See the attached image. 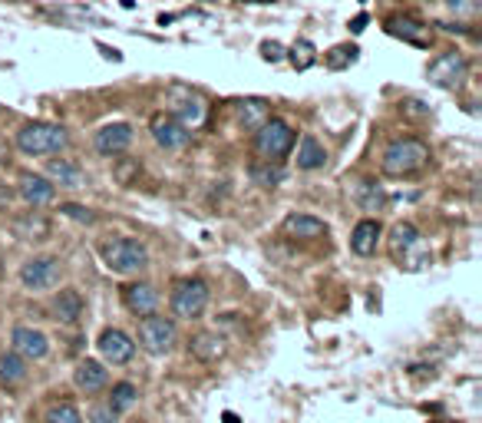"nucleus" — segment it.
I'll return each instance as SVG.
<instances>
[{
  "mask_svg": "<svg viewBox=\"0 0 482 423\" xmlns=\"http://www.w3.org/2000/svg\"><path fill=\"white\" fill-rule=\"evenodd\" d=\"M90 420H92V423H116V420H119V413H116L113 407H110V403H92Z\"/></svg>",
  "mask_w": 482,
  "mask_h": 423,
  "instance_id": "obj_37",
  "label": "nucleus"
},
{
  "mask_svg": "<svg viewBox=\"0 0 482 423\" xmlns=\"http://www.w3.org/2000/svg\"><path fill=\"white\" fill-rule=\"evenodd\" d=\"M43 423H83V413L73 403H57V407L47 410V420Z\"/></svg>",
  "mask_w": 482,
  "mask_h": 423,
  "instance_id": "obj_33",
  "label": "nucleus"
},
{
  "mask_svg": "<svg viewBox=\"0 0 482 423\" xmlns=\"http://www.w3.org/2000/svg\"><path fill=\"white\" fill-rule=\"evenodd\" d=\"M47 179L60 189H83L86 172H83V165L76 159H50L47 163Z\"/></svg>",
  "mask_w": 482,
  "mask_h": 423,
  "instance_id": "obj_23",
  "label": "nucleus"
},
{
  "mask_svg": "<svg viewBox=\"0 0 482 423\" xmlns=\"http://www.w3.org/2000/svg\"><path fill=\"white\" fill-rule=\"evenodd\" d=\"M123 304L129 314L145 318V314H153V311L159 308V291H155L149 281H129L123 288Z\"/></svg>",
  "mask_w": 482,
  "mask_h": 423,
  "instance_id": "obj_18",
  "label": "nucleus"
},
{
  "mask_svg": "<svg viewBox=\"0 0 482 423\" xmlns=\"http://www.w3.org/2000/svg\"><path fill=\"white\" fill-rule=\"evenodd\" d=\"M287 60H291V66H294V70H311V66L318 63V47H314L308 37H301V40L291 43Z\"/></svg>",
  "mask_w": 482,
  "mask_h": 423,
  "instance_id": "obj_29",
  "label": "nucleus"
},
{
  "mask_svg": "<svg viewBox=\"0 0 482 423\" xmlns=\"http://www.w3.org/2000/svg\"><path fill=\"white\" fill-rule=\"evenodd\" d=\"M53 318L63 321V324H73V321L83 318V295L76 288H63L50 304Z\"/></svg>",
  "mask_w": 482,
  "mask_h": 423,
  "instance_id": "obj_27",
  "label": "nucleus"
},
{
  "mask_svg": "<svg viewBox=\"0 0 482 423\" xmlns=\"http://www.w3.org/2000/svg\"><path fill=\"white\" fill-rule=\"evenodd\" d=\"M357 202L364 212H383V206H387V192H383V186H377V182H360Z\"/></svg>",
  "mask_w": 482,
  "mask_h": 423,
  "instance_id": "obj_31",
  "label": "nucleus"
},
{
  "mask_svg": "<svg viewBox=\"0 0 482 423\" xmlns=\"http://www.w3.org/2000/svg\"><path fill=\"white\" fill-rule=\"evenodd\" d=\"M169 93L179 96L169 113H172L175 119H179V123H182L185 129H188V133H192V129H198V126H206L208 106H206V100H202V96L192 93V90H182V86H172Z\"/></svg>",
  "mask_w": 482,
  "mask_h": 423,
  "instance_id": "obj_10",
  "label": "nucleus"
},
{
  "mask_svg": "<svg viewBox=\"0 0 482 423\" xmlns=\"http://www.w3.org/2000/svg\"><path fill=\"white\" fill-rule=\"evenodd\" d=\"M261 57H265V60H271V63H277L281 57H285V47H281L277 40H265V43H261Z\"/></svg>",
  "mask_w": 482,
  "mask_h": 423,
  "instance_id": "obj_38",
  "label": "nucleus"
},
{
  "mask_svg": "<svg viewBox=\"0 0 482 423\" xmlns=\"http://www.w3.org/2000/svg\"><path fill=\"white\" fill-rule=\"evenodd\" d=\"M96 348H100V354H103L106 364H129L133 361V354H136L133 338L119 328H106L103 334H100Z\"/></svg>",
  "mask_w": 482,
  "mask_h": 423,
  "instance_id": "obj_16",
  "label": "nucleus"
},
{
  "mask_svg": "<svg viewBox=\"0 0 482 423\" xmlns=\"http://www.w3.org/2000/svg\"><path fill=\"white\" fill-rule=\"evenodd\" d=\"M426 163H430V145L423 143L420 136H400L383 149L380 169H383V176L390 179H407L426 169Z\"/></svg>",
  "mask_w": 482,
  "mask_h": 423,
  "instance_id": "obj_1",
  "label": "nucleus"
},
{
  "mask_svg": "<svg viewBox=\"0 0 482 423\" xmlns=\"http://www.w3.org/2000/svg\"><path fill=\"white\" fill-rule=\"evenodd\" d=\"M13 145H17L23 155H60L63 149L70 145V133L57 123L33 119V123H23L21 129H17Z\"/></svg>",
  "mask_w": 482,
  "mask_h": 423,
  "instance_id": "obj_2",
  "label": "nucleus"
},
{
  "mask_svg": "<svg viewBox=\"0 0 482 423\" xmlns=\"http://www.w3.org/2000/svg\"><path fill=\"white\" fill-rule=\"evenodd\" d=\"M179 341V330H175V321L172 318H162V314H145L139 321V348L145 354H153V357H162L169 354Z\"/></svg>",
  "mask_w": 482,
  "mask_h": 423,
  "instance_id": "obj_6",
  "label": "nucleus"
},
{
  "mask_svg": "<svg viewBox=\"0 0 482 423\" xmlns=\"http://www.w3.org/2000/svg\"><path fill=\"white\" fill-rule=\"evenodd\" d=\"M446 7L456 17H476L479 13V0H446Z\"/></svg>",
  "mask_w": 482,
  "mask_h": 423,
  "instance_id": "obj_36",
  "label": "nucleus"
},
{
  "mask_svg": "<svg viewBox=\"0 0 482 423\" xmlns=\"http://www.w3.org/2000/svg\"><path fill=\"white\" fill-rule=\"evenodd\" d=\"M225 423H238V417L235 413H225Z\"/></svg>",
  "mask_w": 482,
  "mask_h": 423,
  "instance_id": "obj_41",
  "label": "nucleus"
},
{
  "mask_svg": "<svg viewBox=\"0 0 482 423\" xmlns=\"http://www.w3.org/2000/svg\"><path fill=\"white\" fill-rule=\"evenodd\" d=\"M367 23H370L367 13H357V17L350 21V31H354V33H364V31H367Z\"/></svg>",
  "mask_w": 482,
  "mask_h": 423,
  "instance_id": "obj_39",
  "label": "nucleus"
},
{
  "mask_svg": "<svg viewBox=\"0 0 482 423\" xmlns=\"http://www.w3.org/2000/svg\"><path fill=\"white\" fill-rule=\"evenodd\" d=\"M328 165V149H324V143H320L318 136H301L298 143V169L301 172H318V169H324Z\"/></svg>",
  "mask_w": 482,
  "mask_h": 423,
  "instance_id": "obj_25",
  "label": "nucleus"
},
{
  "mask_svg": "<svg viewBox=\"0 0 482 423\" xmlns=\"http://www.w3.org/2000/svg\"><path fill=\"white\" fill-rule=\"evenodd\" d=\"M136 133L129 123H106L96 129V136H92V145H96V153L100 155H110V159H116V155H123L129 145H133Z\"/></svg>",
  "mask_w": 482,
  "mask_h": 423,
  "instance_id": "obj_13",
  "label": "nucleus"
},
{
  "mask_svg": "<svg viewBox=\"0 0 482 423\" xmlns=\"http://www.w3.org/2000/svg\"><path fill=\"white\" fill-rule=\"evenodd\" d=\"M63 275V261L53 259V255H40V259H31L21 269V285L27 291H50L60 285Z\"/></svg>",
  "mask_w": 482,
  "mask_h": 423,
  "instance_id": "obj_8",
  "label": "nucleus"
},
{
  "mask_svg": "<svg viewBox=\"0 0 482 423\" xmlns=\"http://www.w3.org/2000/svg\"><path fill=\"white\" fill-rule=\"evenodd\" d=\"M383 27H387L390 37H400L403 43H413V47H420V50H430L433 33L420 17H413V13H390V17L383 21Z\"/></svg>",
  "mask_w": 482,
  "mask_h": 423,
  "instance_id": "obj_12",
  "label": "nucleus"
},
{
  "mask_svg": "<svg viewBox=\"0 0 482 423\" xmlns=\"http://www.w3.org/2000/svg\"><path fill=\"white\" fill-rule=\"evenodd\" d=\"M251 182L255 186H261V189H277L281 182L287 179V172H285V165L281 163H267V159H258V163H251Z\"/></svg>",
  "mask_w": 482,
  "mask_h": 423,
  "instance_id": "obj_28",
  "label": "nucleus"
},
{
  "mask_svg": "<svg viewBox=\"0 0 482 423\" xmlns=\"http://www.w3.org/2000/svg\"><path fill=\"white\" fill-rule=\"evenodd\" d=\"M149 133H153L155 145H159V149H165V153L185 149V145H188V139H192V133H188V129H185V126L179 123L172 113H155L153 119H149Z\"/></svg>",
  "mask_w": 482,
  "mask_h": 423,
  "instance_id": "obj_11",
  "label": "nucleus"
},
{
  "mask_svg": "<svg viewBox=\"0 0 482 423\" xmlns=\"http://www.w3.org/2000/svg\"><path fill=\"white\" fill-rule=\"evenodd\" d=\"M7 163H11V143L0 136V169H4Z\"/></svg>",
  "mask_w": 482,
  "mask_h": 423,
  "instance_id": "obj_40",
  "label": "nucleus"
},
{
  "mask_svg": "<svg viewBox=\"0 0 482 423\" xmlns=\"http://www.w3.org/2000/svg\"><path fill=\"white\" fill-rule=\"evenodd\" d=\"M143 169L139 163H129V159H116V179L123 182V186H133V176H139Z\"/></svg>",
  "mask_w": 482,
  "mask_h": 423,
  "instance_id": "obj_35",
  "label": "nucleus"
},
{
  "mask_svg": "<svg viewBox=\"0 0 482 423\" xmlns=\"http://www.w3.org/2000/svg\"><path fill=\"white\" fill-rule=\"evenodd\" d=\"M390 259L400 265V269H423L430 261V251L423 248V235L420 228L413 222H397L390 228Z\"/></svg>",
  "mask_w": 482,
  "mask_h": 423,
  "instance_id": "obj_5",
  "label": "nucleus"
},
{
  "mask_svg": "<svg viewBox=\"0 0 482 423\" xmlns=\"http://www.w3.org/2000/svg\"><path fill=\"white\" fill-rule=\"evenodd\" d=\"M17 196L31 208H43L57 198V186L47 176H40V172H21L17 176Z\"/></svg>",
  "mask_w": 482,
  "mask_h": 423,
  "instance_id": "obj_14",
  "label": "nucleus"
},
{
  "mask_svg": "<svg viewBox=\"0 0 482 423\" xmlns=\"http://www.w3.org/2000/svg\"><path fill=\"white\" fill-rule=\"evenodd\" d=\"M0 275H4V259H0Z\"/></svg>",
  "mask_w": 482,
  "mask_h": 423,
  "instance_id": "obj_42",
  "label": "nucleus"
},
{
  "mask_svg": "<svg viewBox=\"0 0 482 423\" xmlns=\"http://www.w3.org/2000/svg\"><path fill=\"white\" fill-rule=\"evenodd\" d=\"M328 232V222H320L318 216H304V212H291L281 222V235L294 238V242H314V238H324Z\"/></svg>",
  "mask_w": 482,
  "mask_h": 423,
  "instance_id": "obj_17",
  "label": "nucleus"
},
{
  "mask_svg": "<svg viewBox=\"0 0 482 423\" xmlns=\"http://www.w3.org/2000/svg\"><path fill=\"white\" fill-rule=\"evenodd\" d=\"M136 397H139L136 383L119 381V383H113V391H110V401H106V403H110V407H113L116 413H126V410H133Z\"/></svg>",
  "mask_w": 482,
  "mask_h": 423,
  "instance_id": "obj_32",
  "label": "nucleus"
},
{
  "mask_svg": "<svg viewBox=\"0 0 482 423\" xmlns=\"http://www.w3.org/2000/svg\"><path fill=\"white\" fill-rule=\"evenodd\" d=\"M27 377H31L27 361H23L17 351H7L4 357H0V387H4V391H17V387H23Z\"/></svg>",
  "mask_w": 482,
  "mask_h": 423,
  "instance_id": "obj_26",
  "label": "nucleus"
},
{
  "mask_svg": "<svg viewBox=\"0 0 482 423\" xmlns=\"http://www.w3.org/2000/svg\"><path fill=\"white\" fill-rule=\"evenodd\" d=\"M100 255H103V265L116 275H136L149 265V248L139 242V238H110L100 245Z\"/></svg>",
  "mask_w": 482,
  "mask_h": 423,
  "instance_id": "obj_4",
  "label": "nucleus"
},
{
  "mask_svg": "<svg viewBox=\"0 0 482 423\" xmlns=\"http://www.w3.org/2000/svg\"><path fill=\"white\" fill-rule=\"evenodd\" d=\"M73 383H76V391H83L86 397L92 393H103L110 387V371H106L100 361H80L76 364V371H73Z\"/></svg>",
  "mask_w": 482,
  "mask_h": 423,
  "instance_id": "obj_20",
  "label": "nucleus"
},
{
  "mask_svg": "<svg viewBox=\"0 0 482 423\" xmlns=\"http://www.w3.org/2000/svg\"><path fill=\"white\" fill-rule=\"evenodd\" d=\"M11 344H13V351L21 354L23 361H43V357L50 354V338H47L43 330H37V328H27V324L13 328Z\"/></svg>",
  "mask_w": 482,
  "mask_h": 423,
  "instance_id": "obj_15",
  "label": "nucleus"
},
{
  "mask_svg": "<svg viewBox=\"0 0 482 423\" xmlns=\"http://www.w3.org/2000/svg\"><path fill=\"white\" fill-rule=\"evenodd\" d=\"M50 218L43 216V212H21V216L13 218V235L23 238V242H47L50 238Z\"/></svg>",
  "mask_w": 482,
  "mask_h": 423,
  "instance_id": "obj_24",
  "label": "nucleus"
},
{
  "mask_svg": "<svg viewBox=\"0 0 482 423\" xmlns=\"http://www.w3.org/2000/svg\"><path fill=\"white\" fill-rule=\"evenodd\" d=\"M188 354L202 364H215L228 354V341L222 334H215V330H198L196 338L188 341Z\"/></svg>",
  "mask_w": 482,
  "mask_h": 423,
  "instance_id": "obj_21",
  "label": "nucleus"
},
{
  "mask_svg": "<svg viewBox=\"0 0 482 423\" xmlns=\"http://www.w3.org/2000/svg\"><path fill=\"white\" fill-rule=\"evenodd\" d=\"M360 57V50L354 47V43H337L334 50L324 53V66L328 70H347V66H354Z\"/></svg>",
  "mask_w": 482,
  "mask_h": 423,
  "instance_id": "obj_30",
  "label": "nucleus"
},
{
  "mask_svg": "<svg viewBox=\"0 0 482 423\" xmlns=\"http://www.w3.org/2000/svg\"><path fill=\"white\" fill-rule=\"evenodd\" d=\"M294 143H298V133H294V126L287 123V119H281V116H267L265 123L255 129V153L261 155V159H267V163L287 159L291 149H294Z\"/></svg>",
  "mask_w": 482,
  "mask_h": 423,
  "instance_id": "obj_3",
  "label": "nucleus"
},
{
  "mask_svg": "<svg viewBox=\"0 0 482 423\" xmlns=\"http://www.w3.org/2000/svg\"><path fill=\"white\" fill-rule=\"evenodd\" d=\"M380 238H383V225L377 218H360L354 232H350V251L360 255V259H370V255H377Z\"/></svg>",
  "mask_w": 482,
  "mask_h": 423,
  "instance_id": "obj_19",
  "label": "nucleus"
},
{
  "mask_svg": "<svg viewBox=\"0 0 482 423\" xmlns=\"http://www.w3.org/2000/svg\"><path fill=\"white\" fill-rule=\"evenodd\" d=\"M426 73H430L433 86H440V90H456V86L466 80V73H469V60H466L460 50H446L430 63V70Z\"/></svg>",
  "mask_w": 482,
  "mask_h": 423,
  "instance_id": "obj_9",
  "label": "nucleus"
},
{
  "mask_svg": "<svg viewBox=\"0 0 482 423\" xmlns=\"http://www.w3.org/2000/svg\"><path fill=\"white\" fill-rule=\"evenodd\" d=\"M169 304H172V314H175V318H185V321L202 318V311L208 308V285H206L202 278H182V281H175Z\"/></svg>",
  "mask_w": 482,
  "mask_h": 423,
  "instance_id": "obj_7",
  "label": "nucleus"
},
{
  "mask_svg": "<svg viewBox=\"0 0 482 423\" xmlns=\"http://www.w3.org/2000/svg\"><path fill=\"white\" fill-rule=\"evenodd\" d=\"M60 216L73 218V222H80V225H92V222H96V216H92V208L76 206V202H63V206H60Z\"/></svg>",
  "mask_w": 482,
  "mask_h": 423,
  "instance_id": "obj_34",
  "label": "nucleus"
},
{
  "mask_svg": "<svg viewBox=\"0 0 482 423\" xmlns=\"http://www.w3.org/2000/svg\"><path fill=\"white\" fill-rule=\"evenodd\" d=\"M267 116H271V103H267L265 96H245V100H238L235 103V119L241 129H248V133H255Z\"/></svg>",
  "mask_w": 482,
  "mask_h": 423,
  "instance_id": "obj_22",
  "label": "nucleus"
},
{
  "mask_svg": "<svg viewBox=\"0 0 482 423\" xmlns=\"http://www.w3.org/2000/svg\"><path fill=\"white\" fill-rule=\"evenodd\" d=\"M420 4H430V0H420Z\"/></svg>",
  "mask_w": 482,
  "mask_h": 423,
  "instance_id": "obj_43",
  "label": "nucleus"
}]
</instances>
